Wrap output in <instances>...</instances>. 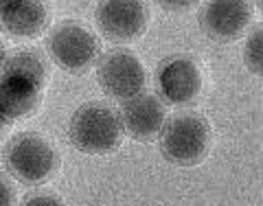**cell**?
Instances as JSON below:
<instances>
[{"instance_id": "2", "label": "cell", "mask_w": 263, "mask_h": 206, "mask_svg": "<svg viewBox=\"0 0 263 206\" xmlns=\"http://www.w3.org/2000/svg\"><path fill=\"white\" fill-rule=\"evenodd\" d=\"M68 138L79 152L90 156L112 154L121 145L123 125L119 112L105 103L90 101L72 114L68 123Z\"/></svg>"}, {"instance_id": "1", "label": "cell", "mask_w": 263, "mask_h": 206, "mask_svg": "<svg viewBox=\"0 0 263 206\" xmlns=\"http://www.w3.org/2000/svg\"><path fill=\"white\" fill-rule=\"evenodd\" d=\"M46 66L35 53L20 51L0 66V110L7 119H22L42 103Z\"/></svg>"}, {"instance_id": "5", "label": "cell", "mask_w": 263, "mask_h": 206, "mask_svg": "<svg viewBox=\"0 0 263 206\" xmlns=\"http://www.w3.org/2000/svg\"><path fill=\"white\" fill-rule=\"evenodd\" d=\"M46 51L62 70L81 75L99 60V40L79 22H62L48 33Z\"/></svg>"}, {"instance_id": "8", "label": "cell", "mask_w": 263, "mask_h": 206, "mask_svg": "<svg viewBox=\"0 0 263 206\" xmlns=\"http://www.w3.org/2000/svg\"><path fill=\"white\" fill-rule=\"evenodd\" d=\"M95 20L99 31L112 42H132L145 33L149 11L143 0H101Z\"/></svg>"}, {"instance_id": "12", "label": "cell", "mask_w": 263, "mask_h": 206, "mask_svg": "<svg viewBox=\"0 0 263 206\" xmlns=\"http://www.w3.org/2000/svg\"><path fill=\"white\" fill-rule=\"evenodd\" d=\"M261 33L263 27H254L250 31V35L246 38L243 44V64L246 68H250L254 75H261V66H263V44H261Z\"/></svg>"}, {"instance_id": "14", "label": "cell", "mask_w": 263, "mask_h": 206, "mask_svg": "<svg viewBox=\"0 0 263 206\" xmlns=\"http://www.w3.org/2000/svg\"><path fill=\"white\" fill-rule=\"evenodd\" d=\"M156 3L169 11H184V9H191V7L197 5L200 0H156Z\"/></svg>"}, {"instance_id": "17", "label": "cell", "mask_w": 263, "mask_h": 206, "mask_svg": "<svg viewBox=\"0 0 263 206\" xmlns=\"http://www.w3.org/2000/svg\"><path fill=\"white\" fill-rule=\"evenodd\" d=\"M11 3H15V0H0V13H3Z\"/></svg>"}, {"instance_id": "4", "label": "cell", "mask_w": 263, "mask_h": 206, "mask_svg": "<svg viewBox=\"0 0 263 206\" xmlns=\"http://www.w3.org/2000/svg\"><path fill=\"white\" fill-rule=\"evenodd\" d=\"M5 164L15 180L33 186L55 176L60 158L44 136L35 132H22L5 147Z\"/></svg>"}, {"instance_id": "10", "label": "cell", "mask_w": 263, "mask_h": 206, "mask_svg": "<svg viewBox=\"0 0 263 206\" xmlns=\"http://www.w3.org/2000/svg\"><path fill=\"white\" fill-rule=\"evenodd\" d=\"M119 119L123 132H127L134 141L149 143L158 138L164 121H167V110L156 95L138 92L121 103Z\"/></svg>"}, {"instance_id": "9", "label": "cell", "mask_w": 263, "mask_h": 206, "mask_svg": "<svg viewBox=\"0 0 263 206\" xmlns=\"http://www.w3.org/2000/svg\"><path fill=\"white\" fill-rule=\"evenodd\" d=\"M156 84L164 103L184 108L202 92V70L191 57L171 55L160 62L156 70Z\"/></svg>"}, {"instance_id": "16", "label": "cell", "mask_w": 263, "mask_h": 206, "mask_svg": "<svg viewBox=\"0 0 263 206\" xmlns=\"http://www.w3.org/2000/svg\"><path fill=\"white\" fill-rule=\"evenodd\" d=\"M9 123H11V121L5 117V112H3V110H0V134H3V132L7 129V125H9Z\"/></svg>"}, {"instance_id": "3", "label": "cell", "mask_w": 263, "mask_h": 206, "mask_svg": "<svg viewBox=\"0 0 263 206\" xmlns=\"http://www.w3.org/2000/svg\"><path fill=\"white\" fill-rule=\"evenodd\" d=\"M158 143L164 160H169L171 164H178V167L200 164L211 147L209 123L193 112L176 114L164 121Z\"/></svg>"}, {"instance_id": "15", "label": "cell", "mask_w": 263, "mask_h": 206, "mask_svg": "<svg viewBox=\"0 0 263 206\" xmlns=\"http://www.w3.org/2000/svg\"><path fill=\"white\" fill-rule=\"evenodd\" d=\"M15 195H13V186L9 184V180L0 176V206H13Z\"/></svg>"}, {"instance_id": "19", "label": "cell", "mask_w": 263, "mask_h": 206, "mask_svg": "<svg viewBox=\"0 0 263 206\" xmlns=\"http://www.w3.org/2000/svg\"><path fill=\"white\" fill-rule=\"evenodd\" d=\"M252 5H257V7H261V0H254V3Z\"/></svg>"}, {"instance_id": "18", "label": "cell", "mask_w": 263, "mask_h": 206, "mask_svg": "<svg viewBox=\"0 0 263 206\" xmlns=\"http://www.w3.org/2000/svg\"><path fill=\"white\" fill-rule=\"evenodd\" d=\"M5 62V44H3V40H0V66H3Z\"/></svg>"}, {"instance_id": "11", "label": "cell", "mask_w": 263, "mask_h": 206, "mask_svg": "<svg viewBox=\"0 0 263 206\" xmlns=\"http://www.w3.org/2000/svg\"><path fill=\"white\" fill-rule=\"evenodd\" d=\"M48 11L42 0H15L0 13V27L18 40H33L46 29Z\"/></svg>"}, {"instance_id": "6", "label": "cell", "mask_w": 263, "mask_h": 206, "mask_svg": "<svg viewBox=\"0 0 263 206\" xmlns=\"http://www.w3.org/2000/svg\"><path fill=\"white\" fill-rule=\"evenodd\" d=\"M97 81L108 97L125 101L143 92L147 72L143 62L134 53L117 48L97 60Z\"/></svg>"}, {"instance_id": "7", "label": "cell", "mask_w": 263, "mask_h": 206, "mask_svg": "<svg viewBox=\"0 0 263 206\" xmlns=\"http://www.w3.org/2000/svg\"><path fill=\"white\" fill-rule=\"evenodd\" d=\"M252 0H206L197 15L202 31L217 42L239 40L252 24Z\"/></svg>"}, {"instance_id": "13", "label": "cell", "mask_w": 263, "mask_h": 206, "mask_svg": "<svg viewBox=\"0 0 263 206\" xmlns=\"http://www.w3.org/2000/svg\"><path fill=\"white\" fill-rule=\"evenodd\" d=\"M20 206H66V204L53 193H35L29 195Z\"/></svg>"}]
</instances>
